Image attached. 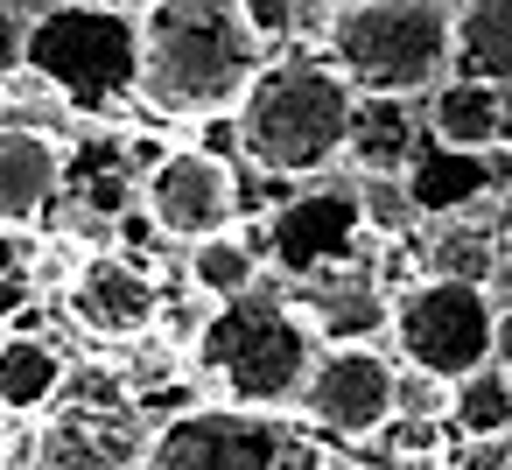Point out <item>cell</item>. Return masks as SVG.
Listing matches in <instances>:
<instances>
[{"instance_id": "25", "label": "cell", "mask_w": 512, "mask_h": 470, "mask_svg": "<svg viewBox=\"0 0 512 470\" xmlns=\"http://www.w3.org/2000/svg\"><path fill=\"white\" fill-rule=\"evenodd\" d=\"M491 365L498 372H512V309L498 316V330H491Z\"/></svg>"}, {"instance_id": "2", "label": "cell", "mask_w": 512, "mask_h": 470, "mask_svg": "<svg viewBox=\"0 0 512 470\" xmlns=\"http://www.w3.org/2000/svg\"><path fill=\"white\" fill-rule=\"evenodd\" d=\"M197 379L218 393V407H246V414H274L288 400H302L309 365H316V337L295 316L288 295H239L225 309H211L197 323L190 344Z\"/></svg>"}, {"instance_id": "20", "label": "cell", "mask_w": 512, "mask_h": 470, "mask_svg": "<svg viewBox=\"0 0 512 470\" xmlns=\"http://www.w3.org/2000/svg\"><path fill=\"white\" fill-rule=\"evenodd\" d=\"M253 281H260V253H253V239H239V232H218V239H204V246H190V288L204 295V302H239V295H253Z\"/></svg>"}, {"instance_id": "4", "label": "cell", "mask_w": 512, "mask_h": 470, "mask_svg": "<svg viewBox=\"0 0 512 470\" xmlns=\"http://www.w3.org/2000/svg\"><path fill=\"white\" fill-rule=\"evenodd\" d=\"M456 8L442 0H351L330 8L323 64L372 106H400L414 92H435L449 78V29Z\"/></svg>"}, {"instance_id": "13", "label": "cell", "mask_w": 512, "mask_h": 470, "mask_svg": "<svg viewBox=\"0 0 512 470\" xmlns=\"http://www.w3.org/2000/svg\"><path fill=\"white\" fill-rule=\"evenodd\" d=\"M505 120H512L505 92L470 85V78H442L435 99H428V141L442 155H463V162H484L505 141Z\"/></svg>"}, {"instance_id": "14", "label": "cell", "mask_w": 512, "mask_h": 470, "mask_svg": "<svg viewBox=\"0 0 512 470\" xmlns=\"http://www.w3.org/2000/svg\"><path fill=\"white\" fill-rule=\"evenodd\" d=\"M449 29H456V36H449L456 78L505 92V85H512V0H470V8H456Z\"/></svg>"}, {"instance_id": "16", "label": "cell", "mask_w": 512, "mask_h": 470, "mask_svg": "<svg viewBox=\"0 0 512 470\" xmlns=\"http://www.w3.org/2000/svg\"><path fill=\"white\" fill-rule=\"evenodd\" d=\"M64 393V351L43 344L36 330L0 337V414H43Z\"/></svg>"}, {"instance_id": "18", "label": "cell", "mask_w": 512, "mask_h": 470, "mask_svg": "<svg viewBox=\"0 0 512 470\" xmlns=\"http://www.w3.org/2000/svg\"><path fill=\"white\" fill-rule=\"evenodd\" d=\"M344 155H358L365 183H400V176L414 169L421 141H414L407 113H393V106H372V99H358V120H351V148H344Z\"/></svg>"}, {"instance_id": "12", "label": "cell", "mask_w": 512, "mask_h": 470, "mask_svg": "<svg viewBox=\"0 0 512 470\" xmlns=\"http://www.w3.org/2000/svg\"><path fill=\"white\" fill-rule=\"evenodd\" d=\"M365 218H358V197L351 190H316V197H295L281 218H274V253L281 267H295L302 281H323V274H344V260L358 253Z\"/></svg>"}, {"instance_id": "6", "label": "cell", "mask_w": 512, "mask_h": 470, "mask_svg": "<svg viewBox=\"0 0 512 470\" xmlns=\"http://www.w3.org/2000/svg\"><path fill=\"white\" fill-rule=\"evenodd\" d=\"M386 330L400 344V358L428 379V386H456L470 372L491 365V330H498V309L484 288H463V281H414L386 302Z\"/></svg>"}, {"instance_id": "17", "label": "cell", "mask_w": 512, "mask_h": 470, "mask_svg": "<svg viewBox=\"0 0 512 470\" xmlns=\"http://www.w3.org/2000/svg\"><path fill=\"white\" fill-rule=\"evenodd\" d=\"M442 421L456 442H512V372L484 365V372L456 379L442 400Z\"/></svg>"}, {"instance_id": "9", "label": "cell", "mask_w": 512, "mask_h": 470, "mask_svg": "<svg viewBox=\"0 0 512 470\" xmlns=\"http://www.w3.org/2000/svg\"><path fill=\"white\" fill-rule=\"evenodd\" d=\"M393 407H400V379H393V365H386L379 351H365V344H330V351H316L309 386H302V414H309L323 435L365 442V435H379V428L393 421Z\"/></svg>"}, {"instance_id": "24", "label": "cell", "mask_w": 512, "mask_h": 470, "mask_svg": "<svg viewBox=\"0 0 512 470\" xmlns=\"http://www.w3.org/2000/svg\"><path fill=\"white\" fill-rule=\"evenodd\" d=\"M22 50H29V8H0V78H22Z\"/></svg>"}, {"instance_id": "8", "label": "cell", "mask_w": 512, "mask_h": 470, "mask_svg": "<svg viewBox=\"0 0 512 470\" xmlns=\"http://www.w3.org/2000/svg\"><path fill=\"white\" fill-rule=\"evenodd\" d=\"M141 211H148V225L162 239L204 246V239L232 232V218H239V176H232V162H218L204 148H176V155H162L141 176Z\"/></svg>"}, {"instance_id": "27", "label": "cell", "mask_w": 512, "mask_h": 470, "mask_svg": "<svg viewBox=\"0 0 512 470\" xmlns=\"http://www.w3.org/2000/svg\"><path fill=\"white\" fill-rule=\"evenodd\" d=\"M0 106H8V99H0Z\"/></svg>"}, {"instance_id": "22", "label": "cell", "mask_w": 512, "mask_h": 470, "mask_svg": "<svg viewBox=\"0 0 512 470\" xmlns=\"http://www.w3.org/2000/svg\"><path fill=\"white\" fill-rule=\"evenodd\" d=\"M239 15H246V29H253V43L260 36H302V29H330V8H309V0H239Z\"/></svg>"}, {"instance_id": "5", "label": "cell", "mask_w": 512, "mask_h": 470, "mask_svg": "<svg viewBox=\"0 0 512 470\" xmlns=\"http://www.w3.org/2000/svg\"><path fill=\"white\" fill-rule=\"evenodd\" d=\"M22 71L71 113H113L127 92H141V8H29Z\"/></svg>"}, {"instance_id": "1", "label": "cell", "mask_w": 512, "mask_h": 470, "mask_svg": "<svg viewBox=\"0 0 512 470\" xmlns=\"http://www.w3.org/2000/svg\"><path fill=\"white\" fill-rule=\"evenodd\" d=\"M260 43L239 8L218 0H155L141 8V99L169 120H218L246 99Z\"/></svg>"}, {"instance_id": "26", "label": "cell", "mask_w": 512, "mask_h": 470, "mask_svg": "<svg viewBox=\"0 0 512 470\" xmlns=\"http://www.w3.org/2000/svg\"><path fill=\"white\" fill-rule=\"evenodd\" d=\"M0 463H8V414H0Z\"/></svg>"}, {"instance_id": "15", "label": "cell", "mask_w": 512, "mask_h": 470, "mask_svg": "<svg viewBox=\"0 0 512 470\" xmlns=\"http://www.w3.org/2000/svg\"><path fill=\"white\" fill-rule=\"evenodd\" d=\"M295 316L309 323V337H330V344H358L365 330L386 323V302L365 274H323V281H302L295 295Z\"/></svg>"}, {"instance_id": "3", "label": "cell", "mask_w": 512, "mask_h": 470, "mask_svg": "<svg viewBox=\"0 0 512 470\" xmlns=\"http://www.w3.org/2000/svg\"><path fill=\"white\" fill-rule=\"evenodd\" d=\"M358 92L323 57H274L239 99V148L267 176H316L351 148Z\"/></svg>"}, {"instance_id": "10", "label": "cell", "mask_w": 512, "mask_h": 470, "mask_svg": "<svg viewBox=\"0 0 512 470\" xmlns=\"http://www.w3.org/2000/svg\"><path fill=\"white\" fill-rule=\"evenodd\" d=\"M64 302H71V323L99 344H141L162 323V295L134 253H78Z\"/></svg>"}, {"instance_id": "19", "label": "cell", "mask_w": 512, "mask_h": 470, "mask_svg": "<svg viewBox=\"0 0 512 470\" xmlns=\"http://www.w3.org/2000/svg\"><path fill=\"white\" fill-rule=\"evenodd\" d=\"M421 281H463V288H484V274L498 267V246H491V232H477L470 218H442L435 232H428V246H421Z\"/></svg>"}, {"instance_id": "21", "label": "cell", "mask_w": 512, "mask_h": 470, "mask_svg": "<svg viewBox=\"0 0 512 470\" xmlns=\"http://www.w3.org/2000/svg\"><path fill=\"white\" fill-rule=\"evenodd\" d=\"M379 435H386V456H393V463H442L449 442H456L442 414H400V421H386Z\"/></svg>"}, {"instance_id": "7", "label": "cell", "mask_w": 512, "mask_h": 470, "mask_svg": "<svg viewBox=\"0 0 512 470\" xmlns=\"http://www.w3.org/2000/svg\"><path fill=\"white\" fill-rule=\"evenodd\" d=\"M141 470H316V449L274 414L190 407L148 435Z\"/></svg>"}, {"instance_id": "11", "label": "cell", "mask_w": 512, "mask_h": 470, "mask_svg": "<svg viewBox=\"0 0 512 470\" xmlns=\"http://www.w3.org/2000/svg\"><path fill=\"white\" fill-rule=\"evenodd\" d=\"M64 197V148L50 127L0 120V239L36 232Z\"/></svg>"}, {"instance_id": "23", "label": "cell", "mask_w": 512, "mask_h": 470, "mask_svg": "<svg viewBox=\"0 0 512 470\" xmlns=\"http://www.w3.org/2000/svg\"><path fill=\"white\" fill-rule=\"evenodd\" d=\"M442 470H512V442H449Z\"/></svg>"}]
</instances>
